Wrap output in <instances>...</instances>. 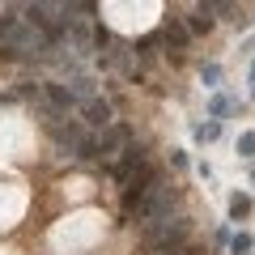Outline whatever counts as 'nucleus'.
I'll return each instance as SVG.
<instances>
[{
  "instance_id": "13",
  "label": "nucleus",
  "mask_w": 255,
  "mask_h": 255,
  "mask_svg": "<svg viewBox=\"0 0 255 255\" xmlns=\"http://www.w3.org/2000/svg\"><path fill=\"white\" fill-rule=\"evenodd\" d=\"M238 153H243V157H255V132H243V136H238Z\"/></svg>"
},
{
  "instance_id": "9",
  "label": "nucleus",
  "mask_w": 255,
  "mask_h": 255,
  "mask_svg": "<svg viewBox=\"0 0 255 255\" xmlns=\"http://www.w3.org/2000/svg\"><path fill=\"white\" fill-rule=\"evenodd\" d=\"M200 13H204V17H213V21L226 17V0H200Z\"/></svg>"
},
{
  "instance_id": "7",
  "label": "nucleus",
  "mask_w": 255,
  "mask_h": 255,
  "mask_svg": "<svg viewBox=\"0 0 255 255\" xmlns=\"http://www.w3.org/2000/svg\"><path fill=\"white\" fill-rule=\"evenodd\" d=\"M43 98L51 102L55 111H68V107H73V102H77L73 94H68V85H60V81H47V85H43Z\"/></svg>"
},
{
  "instance_id": "8",
  "label": "nucleus",
  "mask_w": 255,
  "mask_h": 255,
  "mask_svg": "<svg viewBox=\"0 0 255 255\" xmlns=\"http://www.w3.org/2000/svg\"><path fill=\"white\" fill-rule=\"evenodd\" d=\"M247 213H251V196H234V200H230V217L243 221Z\"/></svg>"
},
{
  "instance_id": "14",
  "label": "nucleus",
  "mask_w": 255,
  "mask_h": 255,
  "mask_svg": "<svg viewBox=\"0 0 255 255\" xmlns=\"http://www.w3.org/2000/svg\"><path fill=\"white\" fill-rule=\"evenodd\" d=\"M204 81H209V85L221 81V68H217V64H209V68H204Z\"/></svg>"
},
{
  "instance_id": "12",
  "label": "nucleus",
  "mask_w": 255,
  "mask_h": 255,
  "mask_svg": "<svg viewBox=\"0 0 255 255\" xmlns=\"http://www.w3.org/2000/svg\"><path fill=\"white\" fill-rule=\"evenodd\" d=\"M230 251H234V255H251V234H234Z\"/></svg>"
},
{
  "instance_id": "10",
  "label": "nucleus",
  "mask_w": 255,
  "mask_h": 255,
  "mask_svg": "<svg viewBox=\"0 0 255 255\" xmlns=\"http://www.w3.org/2000/svg\"><path fill=\"white\" fill-rule=\"evenodd\" d=\"M187 30H191V34H209V30H213V17H204V13H196V17L187 21Z\"/></svg>"
},
{
  "instance_id": "11",
  "label": "nucleus",
  "mask_w": 255,
  "mask_h": 255,
  "mask_svg": "<svg viewBox=\"0 0 255 255\" xmlns=\"http://www.w3.org/2000/svg\"><path fill=\"white\" fill-rule=\"evenodd\" d=\"M217 132H221L217 119H213V124H200V128H196V140H217Z\"/></svg>"
},
{
  "instance_id": "3",
  "label": "nucleus",
  "mask_w": 255,
  "mask_h": 255,
  "mask_svg": "<svg viewBox=\"0 0 255 255\" xmlns=\"http://www.w3.org/2000/svg\"><path fill=\"white\" fill-rule=\"evenodd\" d=\"M51 140H55L60 153H77L81 140H85V128L77 124V119H68V124H51Z\"/></svg>"
},
{
  "instance_id": "2",
  "label": "nucleus",
  "mask_w": 255,
  "mask_h": 255,
  "mask_svg": "<svg viewBox=\"0 0 255 255\" xmlns=\"http://www.w3.org/2000/svg\"><path fill=\"white\" fill-rule=\"evenodd\" d=\"M128 145H132V128H124V124L102 128V136H98V162L115 166L119 157H124V149H128Z\"/></svg>"
},
{
  "instance_id": "1",
  "label": "nucleus",
  "mask_w": 255,
  "mask_h": 255,
  "mask_svg": "<svg viewBox=\"0 0 255 255\" xmlns=\"http://www.w3.org/2000/svg\"><path fill=\"white\" fill-rule=\"evenodd\" d=\"M140 230H145L149 255H170L174 247L187 243V221L183 217H162V221H149V226H140Z\"/></svg>"
},
{
  "instance_id": "5",
  "label": "nucleus",
  "mask_w": 255,
  "mask_h": 255,
  "mask_svg": "<svg viewBox=\"0 0 255 255\" xmlns=\"http://www.w3.org/2000/svg\"><path fill=\"white\" fill-rule=\"evenodd\" d=\"M85 124L90 128H111V102L107 98H98V94H94V98H85Z\"/></svg>"
},
{
  "instance_id": "4",
  "label": "nucleus",
  "mask_w": 255,
  "mask_h": 255,
  "mask_svg": "<svg viewBox=\"0 0 255 255\" xmlns=\"http://www.w3.org/2000/svg\"><path fill=\"white\" fill-rule=\"evenodd\" d=\"M145 166H149V153H145L140 145H128V149H124V157H119L111 170H115V179H119V183H128L136 170H145Z\"/></svg>"
},
{
  "instance_id": "6",
  "label": "nucleus",
  "mask_w": 255,
  "mask_h": 255,
  "mask_svg": "<svg viewBox=\"0 0 255 255\" xmlns=\"http://www.w3.org/2000/svg\"><path fill=\"white\" fill-rule=\"evenodd\" d=\"M187 34H191V30H187V21H170V26L162 30V43L170 47V55H174V60H179V51L187 47Z\"/></svg>"
}]
</instances>
